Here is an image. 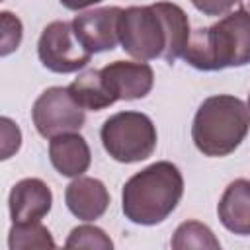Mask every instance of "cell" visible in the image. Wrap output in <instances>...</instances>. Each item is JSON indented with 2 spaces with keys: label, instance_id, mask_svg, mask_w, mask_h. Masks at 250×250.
Returning <instances> with one entry per match:
<instances>
[{
  "label": "cell",
  "instance_id": "6da1fadb",
  "mask_svg": "<svg viewBox=\"0 0 250 250\" xmlns=\"http://www.w3.org/2000/svg\"><path fill=\"white\" fill-rule=\"evenodd\" d=\"M189 20L174 2L131 6L119 18V43L137 61L164 59L172 64L189 41Z\"/></svg>",
  "mask_w": 250,
  "mask_h": 250
},
{
  "label": "cell",
  "instance_id": "7a4b0ae2",
  "mask_svg": "<svg viewBox=\"0 0 250 250\" xmlns=\"http://www.w3.org/2000/svg\"><path fill=\"white\" fill-rule=\"evenodd\" d=\"M184 195V176L168 160L154 162L133 174L121 191L123 215L135 223L152 227L166 221Z\"/></svg>",
  "mask_w": 250,
  "mask_h": 250
},
{
  "label": "cell",
  "instance_id": "3957f363",
  "mask_svg": "<svg viewBox=\"0 0 250 250\" xmlns=\"http://www.w3.org/2000/svg\"><path fill=\"white\" fill-rule=\"evenodd\" d=\"M182 59L197 70H223L250 62V14L229 12L217 23L189 35Z\"/></svg>",
  "mask_w": 250,
  "mask_h": 250
},
{
  "label": "cell",
  "instance_id": "277c9868",
  "mask_svg": "<svg viewBox=\"0 0 250 250\" xmlns=\"http://www.w3.org/2000/svg\"><path fill=\"white\" fill-rule=\"evenodd\" d=\"M250 131L248 105L230 94H217L203 100L191 123L195 148L213 158L234 152Z\"/></svg>",
  "mask_w": 250,
  "mask_h": 250
},
{
  "label": "cell",
  "instance_id": "5b68a950",
  "mask_svg": "<svg viewBox=\"0 0 250 250\" xmlns=\"http://www.w3.org/2000/svg\"><path fill=\"white\" fill-rule=\"evenodd\" d=\"M105 152L123 164H133L152 156L156 148V127L146 113L117 111L107 117L100 131Z\"/></svg>",
  "mask_w": 250,
  "mask_h": 250
},
{
  "label": "cell",
  "instance_id": "8992f818",
  "mask_svg": "<svg viewBox=\"0 0 250 250\" xmlns=\"http://www.w3.org/2000/svg\"><path fill=\"white\" fill-rule=\"evenodd\" d=\"M84 107H80L70 96L68 88L53 86L39 94L31 107V119L37 133L45 139H53L62 133H76L84 125Z\"/></svg>",
  "mask_w": 250,
  "mask_h": 250
},
{
  "label": "cell",
  "instance_id": "52a82bcc",
  "mask_svg": "<svg viewBox=\"0 0 250 250\" xmlns=\"http://www.w3.org/2000/svg\"><path fill=\"white\" fill-rule=\"evenodd\" d=\"M37 55L45 68L59 74L76 72L92 59V53L82 47L68 21H51L45 25L37 41Z\"/></svg>",
  "mask_w": 250,
  "mask_h": 250
},
{
  "label": "cell",
  "instance_id": "ba28073f",
  "mask_svg": "<svg viewBox=\"0 0 250 250\" xmlns=\"http://www.w3.org/2000/svg\"><path fill=\"white\" fill-rule=\"evenodd\" d=\"M100 76L113 104L145 98L154 86V70L145 61H113L100 68Z\"/></svg>",
  "mask_w": 250,
  "mask_h": 250
},
{
  "label": "cell",
  "instance_id": "9c48e42d",
  "mask_svg": "<svg viewBox=\"0 0 250 250\" xmlns=\"http://www.w3.org/2000/svg\"><path fill=\"white\" fill-rule=\"evenodd\" d=\"M121 12L123 10L119 6H105V8H96V10L78 14L72 20V29L76 39L90 53L115 49L119 41Z\"/></svg>",
  "mask_w": 250,
  "mask_h": 250
},
{
  "label": "cell",
  "instance_id": "30bf717a",
  "mask_svg": "<svg viewBox=\"0 0 250 250\" xmlns=\"http://www.w3.org/2000/svg\"><path fill=\"white\" fill-rule=\"evenodd\" d=\"M53 205L51 188L39 178H23L20 180L8 195L10 219L16 225L39 223Z\"/></svg>",
  "mask_w": 250,
  "mask_h": 250
},
{
  "label": "cell",
  "instance_id": "8fae6325",
  "mask_svg": "<svg viewBox=\"0 0 250 250\" xmlns=\"http://www.w3.org/2000/svg\"><path fill=\"white\" fill-rule=\"evenodd\" d=\"M68 211L80 221H96L109 207V191L98 178L78 176L64 189Z\"/></svg>",
  "mask_w": 250,
  "mask_h": 250
},
{
  "label": "cell",
  "instance_id": "7c38bea8",
  "mask_svg": "<svg viewBox=\"0 0 250 250\" xmlns=\"http://www.w3.org/2000/svg\"><path fill=\"white\" fill-rule=\"evenodd\" d=\"M49 158L61 176L78 178L90 168L92 152L82 135L62 133L49 141Z\"/></svg>",
  "mask_w": 250,
  "mask_h": 250
},
{
  "label": "cell",
  "instance_id": "4fadbf2b",
  "mask_svg": "<svg viewBox=\"0 0 250 250\" xmlns=\"http://www.w3.org/2000/svg\"><path fill=\"white\" fill-rule=\"evenodd\" d=\"M217 215L227 230L240 236L250 234V180L238 178L225 188Z\"/></svg>",
  "mask_w": 250,
  "mask_h": 250
},
{
  "label": "cell",
  "instance_id": "5bb4252c",
  "mask_svg": "<svg viewBox=\"0 0 250 250\" xmlns=\"http://www.w3.org/2000/svg\"><path fill=\"white\" fill-rule=\"evenodd\" d=\"M68 92L80 107L90 109V111H102V109L113 105V100L109 98V94L102 82L100 70H94V68L78 74V78H74L70 82Z\"/></svg>",
  "mask_w": 250,
  "mask_h": 250
},
{
  "label": "cell",
  "instance_id": "9a60e30c",
  "mask_svg": "<svg viewBox=\"0 0 250 250\" xmlns=\"http://www.w3.org/2000/svg\"><path fill=\"white\" fill-rule=\"evenodd\" d=\"M172 248L174 250H189V248H203V250H219L221 242L213 234V230L199 223V221H184L174 236H172Z\"/></svg>",
  "mask_w": 250,
  "mask_h": 250
},
{
  "label": "cell",
  "instance_id": "2e32d148",
  "mask_svg": "<svg viewBox=\"0 0 250 250\" xmlns=\"http://www.w3.org/2000/svg\"><path fill=\"white\" fill-rule=\"evenodd\" d=\"M8 246L10 250H23V248H55V240L47 227L39 223H25L16 225L8 232Z\"/></svg>",
  "mask_w": 250,
  "mask_h": 250
},
{
  "label": "cell",
  "instance_id": "e0dca14e",
  "mask_svg": "<svg viewBox=\"0 0 250 250\" xmlns=\"http://www.w3.org/2000/svg\"><path fill=\"white\" fill-rule=\"evenodd\" d=\"M66 248H92V250H111L113 242L104 229L96 225H80L74 227L64 242Z\"/></svg>",
  "mask_w": 250,
  "mask_h": 250
},
{
  "label": "cell",
  "instance_id": "ac0fdd59",
  "mask_svg": "<svg viewBox=\"0 0 250 250\" xmlns=\"http://www.w3.org/2000/svg\"><path fill=\"white\" fill-rule=\"evenodd\" d=\"M0 25H2V37H0V55L6 57L10 53H14L20 43H21V35H23V27L18 16H14L12 12H2L0 14Z\"/></svg>",
  "mask_w": 250,
  "mask_h": 250
},
{
  "label": "cell",
  "instance_id": "d6986e66",
  "mask_svg": "<svg viewBox=\"0 0 250 250\" xmlns=\"http://www.w3.org/2000/svg\"><path fill=\"white\" fill-rule=\"evenodd\" d=\"M2 160H8L14 152L20 150L21 145V131L20 127L10 119V117H2Z\"/></svg>",
  "mask_w": 250,
  "mask_h": 250
},
{
  "label": "cell",
  "instance_id": "ffe728a7",
  "mask_svg": "<svg viewBox=\"0 0 250 250\" xmlns=\"http://www.w3.org/2000/svg\"><path fill=\"white\" fill-rule=\"evenodd\" d=\"M238 0H191V4L195 6V10H199L205 16H223V14H229L230 8Z\"/></svg>",
  "mask_w": 250,
  "mask_h": 250
},
{
  "label": "cell",
  "instance_id": "44dd1931",
  "mask_svg": "<svg viewBox=\"0 0 250 250\" xmlns=\"http://www.w3.org/2000/svg\"><path fill=\"white\" fill-rule=\"evenodd\" d=\"M64 8H68V10H84V8H88V6H94V4H98V2H102V0H59Z\"/></svg>",
  "mask_w": 250,
  "mask_h": 250
},
{
  "label": "cell",
  "instance_id": "7402d4cb",
  "mask_svg": "<svg viewBox=\"0 0 250 250\" xmlns=\"http://www.w3.org/2000/svg\"><path fill=\"white\" fill-rule=\"evenodd\" d=\"M238 2L242 4V10H246L250 14V0H238Z\"/></svg>",
  "mask_w": 250,
  "mask_h": 250
},
{
  "label": "cell",
  "instance_id": "603a6c76",
  "mask_svg": "<svg viewBox=\"0 0 250 250\" xmlns=\"http://www.w3.org/2000/svg\"><path fill=\"white\" fill-rule=\"evenodd\" d=\"M248 109H250V94H248Z\"/></svg>",
  "mask_w": 250,
  "mask_h": 250
}]
</instances>
